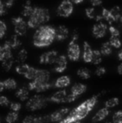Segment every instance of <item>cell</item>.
<instances>
[{
  "label": "cell",
  "mask_w": 122,
  "mask_h": 123,
  "mask_svg": "<svg viewBox=\"0 0 122 123\" xmlns=\"http://www.w3.org/2000/svg\"><path fill=\"white\" fill-rule=\"evenodd\" d=\"M70 1H71L72 3H76V4H78V3H81L82 2L84 1V0H70Z\"/></svg>",
  "instance_id": "cell-52"
},
{
  "label": "cell",
  "mask_w": 122,
  "mask_h": 123,
  "mask_svg": "<svg viewBox=\"0 0 122 123\" xmlns=\"http://www.w3.org/2000/svg\"><path fill=\"white\" fill-rule=\"evenodd\" d=\"M107 123H113V122H108Z\"/></svg>",
  "instance_id": "cell-56"
},
{
  "label": "cell",
  "mask_w": 122,
  "mask_h": 123,
  "mask_svg": "<svg viewBox=\"0 0 122 123\" xmlns=\"http://www.w3.org/2000/svg\"><path fill=\"white\" fill-rule=\"evenodd\" d=\"M16 97L18 99H19L22 101H24L27 99L29 98V88L26 87H22L20 89H18V91H16Z\"/></svg>",
  "instance_id": "cell-21"
},
{
  "label": "cell",
  "mask_w": 122,
  "mask_h": 123,
  "mask_svg": "<svg viewBox=\"0 0 122 123\" xmlns=\"http://www.w3.org/2000/svg\"><path fill=\"white\" fill-rule=\"evenodd\" d=\"M113 123H122V111H117L116 113L113 115L112 117Z\"/></svg>",
  "instance_id": "cell-37"
},
{
  "label": "cell",
  "mask_w": 122,
  "mask_h": 123,
  "mask_svg": "<svg viewBox=\"0 0 122 123\" xmlns=\"http://www.w3.org/2000/svg\"><path fill=\"white\" fill-rule=\"evenodd\" d=\"M75 123H81V122H75Z\"/></svg>",
  "instance_id": "cell-55"
},
{
  "label": "cell",
  "mask_w": 122,
  "mask_h": 123,
  "mask_svg": "<svg viewBox=\"0 0 122 123\" xmlns=\"http://www.w3.org/2000/svg\"><path fill=\"white\" fill-rule=\"evenodd\" d=\"M6 7L3 5L2 0H0V15H3L6 13V9H5Z\"/></svg>",
  "instance_id": "cell-48"
},
{
  "label": "cell",
  "mask_w": 122,
  "mask_h": 123,
  "mask_svg": "<svg viewBox=\"0 0 122 123\" xmlns=\"http://www.w3.org/2000/svg\"><path fill=\"white\" fill-rule=\"evenodd\" d=\"M121 10H122V8H121Z\"/></svg>",
  "instance_id": "cell-58"
},
{
  "label": "cell",
  "mask_w": 122,
  "mask_h": 123,
  "mask_svg": "<svg viewBox=\"0 0 122 123\" xmlns=\"http://www.w3.org/2000/svg\"><path fill=\"white\" fill-rule=\"evenodd\" d=\"M102 61V54L100 53L99 50L94 49L93 50V55H92V63L94 65H99Z\"/></svg>",
  "instance_id": "cell-24"
},
{
  "label": "cell",
  "mask_w": 122,
  "mask_h": 123,
  "mask_svg": "<svg viewBox=\"0 0 122 123\" xmlns=\"http://www.w3.org/2000/svg\"><path fill=\"white\" fill-rule=\"evenodd\" d=\"M49 77H50V74L48 70H38L37 74H36V77L34 80L39 81V82L48 83L49 82Z\"/></svg>",
  "instance_id": "cell-19"
},
{
  "label": "cell",
  "mask_w": 122,
  "mask_h": 123,
  "mask_svg": "<svg viewBox=\"0 0 122 123\" xmlns=\"http://www.w3.org/2000/svg\"><path fill=\"white\" fill-rule=\"evenodd\" d=\"M34 7L31 6L30 1H27L26 3L23 5V11H22V14L24 17H30L32 15L33 12H34Z\"/></svg>",
  "instance_id": "cell-23"
},
{
  "label": "cell",
  "mask_w": 122,
  "mask_h": 123,
  "mask_svg": "<svg viewBox=\"0 0 122 123\" xmlns=\"http://www.w3.org/2000/svg\"><path fill=\"white\" fill-rule=\"evenodd\" d=\"M106 73V70L104 67H98L95 70V74L97 76H102Z\"/></svg>",
  "instance_id": "cell-44"
},
{
  "label": "cell",
  "mask_w": 122,
  "mask_h": 123,
  "mask_svg": "<svg viewBox=\"0 0 122 123\" xmlns=\"http://www.w3.org/2000/svg\"><path fill=\"white\" fill-rule=\"evenodd\" d=\"M49 18H50V15H49L48 9L44 8L34 7V12L29 18L27 25L29 28H33V29L40 27L41 25L49 21Z\"/></svg>",
  "instance_id": "cell-3"
},
{
  "label": "cell",
  "mask_w": 122,
  "mask_h": 123,
  "mask_svg": "<svg viewBox=\"0 0 122 123\" xmlns=\"http://www.w3.org/2000/svg\"><path fill=\"white\" fill-rule=\"evenodd\" d=\"M18 112H13L11 111L7 115L6 117V122L7 123H14L18 120Z\"/></svg>",
  "instance_id": "cell-32"
},
{
  "label": "cell",
  "mask_w": 122,
  "mask_h": 123,
  "mask_svg": "<svg viewBox=\"0 0 122 123\" xmlns=\"http://www.w3.org/2000/svg\"><path fill=\"white\" fill-rule=\"evenodd\" d=\"M78 33L75 31L72 35L71 41L70 42L68 46V57L72 61H77L80 59V48L79 44L76 43L78 39Z\"/></svg>",
  "instance_id": "cell-4"
},
{
  "label": "cell",
  "mask_w": 122,
  "mask_h": 123,
  "mask_svg": "<svg viewBox=\"0 0 122 123\" xmlns=\"http://www.w3.org/2000/svg\"><path fill=\"white\" fill-rule=\"evenodd\" d=\"M93 50L88 42L84 43V51H83V60L85 63H90L92 61Z\"/></svg>",
  "instance_id": "cell-17"
},
{
  "label": "cell",
  "mask_w": 122,
  "mask_h": 123,
  "mask_svg": "<svg viewBox=\"0 0 122 123\" xmlns=\"http://www.w3.org/2000/svg\"><path fill=\"white\" fill-rule=\"evenodd\" d=\"M6 44L9 46L11 49H16L18 46L21 45V41L18 38V35H13L8 41H6Z\"/></svg>",
  "instance_id": "cell-22"
},
{
  "label": "cell",
  "mask_w": 122,
  "mask_h": 123,
  "mask_svg": "<svg viewBox=\"0 0 122 123\" xmlns=\"http://www.w3.org/2000/svg\"><path fill=\"white\" fill-rule=\"evenodd\" d=\"M55 66H54V70L58 73H62L67 68V59L65 55H59L58 57L57 60L55 61Z\"/></svg>",
  "instance_id": "cell-12"
},
{
  "label": "cell",
  "mask_w": 122,
  "mask_h": 123,
  "mask_svg": "<svg viewBox=\"0 0 122 123\" xmlns=\"http://www.w3.org/2000/svg\"><path fill=\"white\" fill-rule=\"evenodd\" d=\"M37 72H38V69H35L34 67H31L29 70V71L27 72L26 74L24 75V77L28 80H34L36 77V74H37Z\"/></svg>",
  "instance_id": "cell-33"
},
{
  "label": "cell",
  "mask_w": 122,
  "mask_h": 123,
  "mask_svg": "<svg viewBox=\"0 0 122 123\" xmlns=\"http://www.w3.org/2000/svg\"><path fill=\"white\" fill-rule=\"evenodd\" d=\"M27 57H28V52L26 49H22L18 52V56H17V61L18 62H24L27 60Z\"/></svg>",
  "instance_id": "cell-34"
},
{
  "label": "cell",
  "mask_w": 122,
  "mask_h": 123,
  "mask_svg": "<svg viewBox=\"0 0 122 123\" xmlns=\"http://www.w3.org/2000/svg\"><path fill=\"white\" fill-rule=\"evenodd\" d=\"M117 71L120 74H122V63L119 65V66L117 68Z\"/></svg>",
  "instance_id": "cell-50"
},
{
  "label": "cell",
  "mask_w": 122,
  "mask_h": 123,
  "mask_svg": "<svg viewBox=\"0 0 122 123\" xmlns=\"http://www.w3.org/2000/svg\"><path fill=\"white\" fill-rule=\"evenodd\" d=\"M110 45L112 47L116 48V49H118V48H120L121 46V42L118 37H110Z\"/></svg>",
  "instance_id": "cell-36"
},
{
  "label": "cell",
  "mask_w": 122,
  "mask_h": 123,
  "mask_svg": "<svg viewBox=\"0 0 122 123\" xmlns=\"http://www.w3.org/2000/svg\"><path fill=\"white\" fill-rule=\"evenodd\" d=\"M55 39V29L50 25H42L36 30L34 44L36 47H47Z\"/></svg>",
  "instance_id": "cell-2"
},
{
  "label": "cell",
  "mask_w": 122,
  "mask_h": 123,
  "mask_svg": "<svg viewBox=\"0 0 122 123\" xmlns=\"http://www.w3.org/2000/svg\"><path fill=\"white\" fill-rule=\"evenodd\" d=\"M12 22L14 25V30L16 32L17 35H24L26 34L27 30V24L26 22L23 20V18H20V17H17V18H12Z\"/></svg>",
  "instance_id": "cell-7"
},
{
  "label": "cell",
  "mask_w": 122,
  "mask_h": 123,
  "mask_svg": "<svg viewBox=\"0 0 122 123\" xmlns=\"http://www.w3.org/2000/svg\"><path fill=\"white\" fill-rule=\"evenodd\" d=\"M28 86H29V89L31 90V91H35L37 92H43V91H45L47 90H49L52 86V84L50 82H48V83L39 82V81L34 80L33 81L29 83Z\"/></svg>",
  "instance_id": "cell-8"
},
{
  "label": "cell",
  "mask_w": 122,
  "mask_h": 123,
  "mask_svg": "<svg viewBox=\"0 0 122 123\" xmlns=\"http://www.w3.org/2000/svg\"><path fill=\"white\" fill-rule=\"evenodd\" d=\"M77 74L79 77H80L83 80H88L90 77V72L87 68H81L78 70Z\"/></svg>",
  "instance_id": "cell-31"
},
{
  "label": "cell",
  "mask_w": 122,
  "mask_h": 123,
  "mask_svg": "<svg viewBox=\"0 0 122 123\" xmlns=\"http://www.w3.org/2000/svg\"><path fill=\"white\" fill-rule=\"evenodd\" d=\"M10 110L13 112H18L21 109V104L18 103V102H11L9 105Z\"/></svg>",
  "instance_id": "cell-38"
},
{
  "label": "cell",
  "mask_w": 122,
  "mask_h": 123,
  "mask_svg": "<svg viewBox=\"0 0 122 123\" xmlns=\"http://www.w3.org/2000/svg\"><path fill=\"white\" fill-rule=\"evenodd\" d=\"M11 48L5 43L4 44L0 46V61H4L6 60L12 58Z\"/></svg>",
  "instance_id": "cell-14"
},
{
  "label": "cell",
  "mask_w": 122,
  "mask_h": 123,
  "mask_svg": "<svg viewBox=\"0 0 122 123\" xmlns=\"http://www.w3.org/2000/svg\"><path fill=\"white\" fill-rule=\"evenodd\" d=\"M34 118H35V117H34V116H28L23 119V123H33L34 121Z\"/></svg>",
  "instance_id": "cell-47"
},
{
  "label": "cell",
  "mask_w": 122,
  "mask_h": 123,
  "mask_svg": "<svg viewBox=\"0 0 122 123\" xmlns=\"http://www.w3.org/2000/svg\"><path fill=\"white\" fill-rule=\"evenodd\" d=\"M112 46L110 45V42H105L102 44L100 48V53L102 54V55H110L112 53Z\"/></svg>",
  "instance_id": "cell-26"
},
{
  "label": "cell",
  "mask_w": 122,
  "mask_h": 123,
  "mask_svg": "<svg viewBox=\"0 0 122 123\" xmlns=\"http://www.w3.org/2000/svg\"><path fill=\"white\" fill-rule=\"evenodd\" d=\"M49 121V117H35L34 121L33 123H47Z\"/></svg>",
  "instance_id": "cell-39"
},
{
  "label": "cell",
  "mask_w": 122,
  "mask_h": 123,
  "mask_svg": "<svg viewBox=\"0 0 122 123\" xmlns=\"http://www.w3.org/2000/svg\"><path fill=\"white\" fill-rule=\"evenodd\" d=\"M73 3L70 0H64L57 9L58 15L61 17H69L73 13Z\"/></svg>",
  "instance_id": "cell-6"
},
{
  "label": "cell",
  "mask_w": 122,
  "mask_h": 123,
  "mask_svg": "<svg viewBox=\"0 0 122 123\" xmlns=\"http://www.w3.org/2000/svg\"><path fill=\"white\" fill-rule=\"evenodd\" d=\"M118 58H119L120 60L122 61V49L119 52V54H118Z\"/></svg>",
  "instance_id": "cell-53"
},
{
  "label": "cell",
  "mask_w": 122,
  "mask_h": 123,
  "mask_svg": "<svg viewBox=\"0 0 122 123\" xmlns=\"http://www.w3.org/2000/svg\"><path fill=\"white\" fill-rule=\"evenodd\" d=\"M67 91L65 90H62L55 92L50 98L49 100L52 102H55V103H64L66 101L67 98Z\"/></svg>",
  "instance_id": "cell-13"
},
{
  "label": "cell",
  "mask_w": 122,
  "mask_h": 123,
  "mask_svg": "<svg viewBox=\"0 0 122 123\" xmlns=\"http://www.w3.org/2000/svg\"><path fill=\"white\" fill-rule=\"evenodd\" d=\"M0 123H1V118H0Z\"/></svg>",
  "instance_id": "cell-57"
},
{
  "label": "cell",
  "mask_w": 122,
  "mask_h": 123,
  "mask_svg": "<svg viewBox=\"0 0 122 123\" xmlns=\"http://www.w3.org/2000/svg\"><path fill=\"white\" fill-rule=\"evenodd\" d=\"M4 90V85H3V81H0V92Z\"/></svg>",
  "instance_id": "cell-51"
},
{
  "label": "cell",
  "mask_w": 122,
  "mask_h": 123,
  "mask_svg": "<svg viewBox=\"0 0 122 123\" xmlns=\"http://www.w3.org/2000/svg\"><path fill=\"white\" fill-rule=\"evenodd\" d=\"M69 36V29L65 26L61 25L55 29V39L59 41L66 39Z\"/></svg>",
  "instance_id": "cell-15"
},
{
  "label": "cell",
  "mask_w": 122,
  "mask_h": 123,
  "mask_svg": "<svg viewBox=\"0 0 122 123\" xmlns=\"http://www.w3.org/2000/svg\"><path fill=\"white\" fill-rule=\"evenodd\" d=\"M7 30V26L5 25V23L2 20H0V39L3 37L5 35V33Z\"/></svg>",
  "instance_id": "cell-41"
},
{
  "label": "cell",
  "mask_w": 122,
  "mask_h": 123,
  "mask_svg": "<svg viewBox=\"0 0 122 123\" xmlns=\"http://www.w3.org/2000/svg\"><path fill=\"white\" fill-rule=\"evenodd\" d=\"M3 85H4V88L8 90H14L17 88V82L15 80L8 78V79L5 80L3 81Z\"/></svg>",
  "instance_id": "cell-27"
},
{
  "label": "cell",
  "mask_w": 122,
  "mask_h": 123,
  "mask_svg": "<svg viewBox=\"0 0 122 123\" xmlns=\"http://www.w3.org/2000/svg\"><path fill=\"white\" fill-rule=\"evenodd\" d=\"M85 13H86V16L90 18H95V12L93 8H88L85 9Z\"/></svg>",
  "instance_id": "cell-40"
},
{
  "label": "cell",
  "mask_w": 122,
  "mask_h": 123,
  "mask_svg": "<svg viewBox=\"0 0 122 123\" xmlns=\"http://www.w3.org/2000/svg\"><path fill=\"white\" fill-rule=\"evenodd\" d=\"M87 90V86L85 85L82 84V83H77V84H75L73 86L71 87V94L75 95V96L79 97L80 95H82L83 93H85Z\"/></svg>",
  "instance_id": "cell-18"
},
{
  "label": "cell",
  "mask_w": 122,
  "mask_h": 123,
  "mask_svg": "<svg viewBox=\"0 0 122 123\" xmlns=\"http://www.w3.org/2000/svg\"><path fill=\"white\" fill-rule=\"evenodd\" d=\"M58 53L55 50H52V51H49L46 52V53H44L39 58V62L41 64H54L55 61L58 59Z\"/></svg>",
  "instance_id": "cell-10"
},
{
  "label": "cell",
  "mask_w": 122,
  "mask_h": 123,
  "mask_svg": "<svg viewBox=\"0 0 122 123\" xmlns=\"http://www.w3.org/2000/svg\"><path fill=\"white\" fill-rule=\"evenodd\" d=\"M120 103V100L117 97H113L110 98L109 100H107L105 102V105L106 108H113V107H116V105H118Z\"/></svg>",
  "instance_id": "cell-29"
},
{
  "label": "cell",
  "mask_w": 122,
  "mask_h": 123,
  "mask_svg": "<svg viewBox=\"0 0 122 123\" xmlns=\"http://www.w3.org/2000/svg\"><path fill=\"white\" fill-rule=\"evenodd\" d=\"M47 104V99H45L43 96L35 95L28 100L26 103V107L29 111H36L42 109Z\"/></svg>",
  "instance_id": "cell-5"
},
{
  "label": "cell",
  "mask_w": 122,
  "mask_h": 123,
  "mask_svg": "<svg viewBox=\"0 0 122 123\" xmlns=\"http://www.w3.org/2000/svg\"><path fill=\"white\" fill-rule=\"evenodd\" d=\"M106 30H107V26H106V25L99 22V24H96V25H94L92 32L95 38H103L105 35Z\"/></svg>",
  "instance_id": "cell-11"
},
{
  "label": "cell",
  "mask_w": 122,
  "mask_h": 123,
  "mask_svg": "<svg viewBox=\"0 0 122 123\" xmlns=\"http://www.w3.org/2000/svg\"><path fill=\"white\" fill-rule=\"evenodd\" d=\"M110 11V13L113 16V18H114L115 21H117V20L121 19V18L122 16V10L120 7H118V6L114 7V8H111Z\"/></svg>",
  "instance_id": "cell-25"
},
{
  "label": "cell",
  "mask_w": 122,
  "mask_h": 123,
  "mask_svg": "<svg viewBox=\"0 0 122 123\" xmlns=\"http://www.w3.org/2000/svg\"><path fill=\"white\" fill-rule=\"evenodd\" d=\"M77 98H78L77 96H75V95H73V94H71V93H70V95H68V96H67L66 101H65V102H67V103H70V102H73V101H75V100H76Z\"/></svg>",
  "instance_id": "cell-46"
},
{
  "label": "cell",
  "mask_w": 122,
  "mask_h": 123,
  "mask_svg": "<svg viewBox=\"0 0 122 123\" xmlns=\"http://www.w3.org/2000/svg\"><path fill=\"white\" fill-rule=\"evenodd\" d=\"M13 57H12V58L2 62V67H3V69L4 70L8 71V70L11 69V67L13 66Z\"/></svg>",
  "instance_id": "cell-35"
},
{
  "label": "cell",
  "mask_w": 122,
  "mask_h": 123,
  "mask_svg": "<svg viewBox=\"0 0 122 123\" xmlns=\"http://www.w3.org/2000/svg\"><path fill=\"white\" fill-rule=\"evenodd\" d=\"M110 111L108 108L104 107V108H101L100 110H99L97 112L95 113V115L92 118V122H99L103 121L104 119H105L107 117V116L109 115Z\"/></svg>",
  "instance_id": "cell-16"
},
{
  "label": "cell",
  "mask_w": 122,
  "mask_h": 123,
  "mask_svg": "<svg viewBox=\"0 0 122 123\" xmlns=\"http://www.w3.org/2000/svg\"><path fill=\"white\" fill-rule=\"evenodd\" d=\"M109 30H110V32L111 37H118L119 38L120 32L116 28H115L114 26H110V27L109 28Z\"/></svg>",
  "instance_id": "cell-42"
},
{
  "label": "cell",
  "mask_w": 122,
  "mask_h": 123,
  "mask_svg": "<svg viewBox=\"0 0 122 123\" xmlns=\"http://www.w3.org/2000/svg\"><path fill=\"white\" fill-rule=\"evenodd\" d=\"M98 101V96H94L88 100L82 102L80 105L76 106L75 109L70 111L66 117L58 123H75L80 122L88 116V114L93 110L94 105Z\"/></svg>",
  "instance_id": "cell-1"
},
{
  "label": "cell",
  "mask_w": 122,
  "mask_h": 123,
  "mask_svg": "<svg viewBox=\"0 0 122 123\" xmlns=\"http://www.w3.org/2000/svg\"><path fill=\"white\" fill-rule=\"evenodd\" d=\"M90 3L93 6H99L102 3V1L101 0H90Z\"/></svg>",
  "instance_id": "cell-49"
},
{
  "label": "cell",
  "mask_w": 122,
  "mask_h": 123,
  "mask_svg": "<svg viewBox=\"0 0 122 123\" xmlns=\"http://www.w3.org/2000/svg\"><path fill=\"white\" fill-rule=\"evenodd\" d=\"M30 66L29 65H26V64H22V65H19L15 68V70L18 74H23V76L26 74L27 72L29 71Z\"/></svg>",
  "instance_id": "cell-30"
},
{
  "label": "cell",
  "mask_w": 122,
  "mask_h": 123,
  "mask_svg": "<svg viewBox=\"0 0 122 123\" xmlns=\"http://www.w3.org/2000/svg\"><path fill=\"white\" fill-rule=\"evenodd\" d=\"M70 78L68 75H63L56 80V81L54 82V86L56 88H64L70 86Z\"/></svg>",
  "instance_id": "cell-20"
},
{
  "label": "cell",
  "mask_w": 122,
  "mask_h": 123,
  "mask_svg": "<svg viewBox=\"0 0 122 123\" xmlns=\"http://www.w3.org/2000/svg\"><path fill=\"white\" fill-rule=\"evenodd\" d=\"M8 105H10L9 100L4 96H0V105H2V106H8Z\"/></svg>",
  "instance_id": "cell-43"
},
{
  "label": "cell",
  "mask_w": 122,
  "mask_h": 123,
  "mask_svg": "<svg viewBox=\"0 0 122 123\" xmlns=\"http://www.w3.org/2000/svg\"><path fill=\"white\" fill-rule=\"evenodd\" d=\"M121 23H122V16H121Z\"/></svg>",
  "instance_id": "cell-54"
},
{
  "label": "cell",
  "mask_w": 122,
  "mask_h": 123,
  "mask_svg": "<svg viewBox=\"0 0 122 123\" xmlns=\"http://www.w3.org/2000/svg\"><path fill=\"white\" fill-rule=\"evenodd\" d=\"M101 15H102L103 18H105V19L106 21L110 24V25H111L113 22H116V21H115V19H114V18H113V16L111 15L110 11V10H108V9H106V8H103Z\"/></svg>",
  "instance_id": "cell-28"
},
{
  "label": "cell",
  "mask_w": 122,
  "mask_h": 123,
  "mask_svg": "<svg viewBox=\"0 0 122 123\" xmlns=\"http://www.w3.org/2000/svg\"><path fill=\"white\" fill-rule=\"evenodd\" d=\"M2 2L6 8H11L14 3V0H2Z\"/></svg>",
  "instance_id": "cell-45"
},
{
  "label": "cell",
  "mask_w": 122,
  "mask_h": 123,
  "mask_svg": "<svg viewBox=\"0 0 122 123\" xmlns=\"http://www.w3.org/2000/svg\"><path fill=\"white\" fill-rule=\"evenodd\" d=\"M70 111L68 107H63L61 109H59L49 115V121L52 122H59L64 118L65 116L70 113Z\"/></svg>",
  "instance_id": "cell-9"
}]
</instances>
